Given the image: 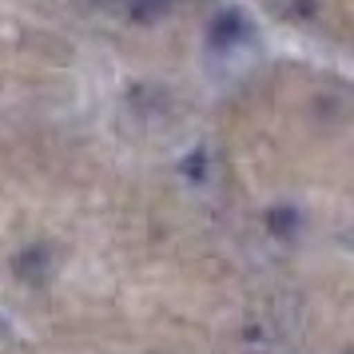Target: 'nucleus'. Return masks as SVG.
<instances>
[{"label":"nucleus","instance_id":"nucleus-1","mask_svg":"<svg viewBox=\"0 0 354 354\" xmlns=\"http://www.w3.org/2000/svg\"><path fill=\"white\" fill-rule=\"evenodd\" d=\"M12 267H17V274L24 279V283H32V287H36V283H48V279H52L56 259H52V251L44 247V243H32V247H24V251L17 255Z\"/></svg>","mask_w":354,"mask_h":354},{"label":"nucleus","instance_id":"nucleus-2","mask_svg":"<svg viewBox=\"0 0 354 354\" xmlns=\"http://www.w3.org/2000/svg\"><path fill=\"white\" fill-rule=\"evenodd\" d=\"M251 36V24H247V17H243L239 8H227V12H219V17L211 20V48H235L239 40H247Z\"/></svg>","mask_w":354,"mask_h":354},{"label":"nucleus","instance_id":"nucleus-3","mask_svg":"<svg viewBox=\"0 0 354 354\" xmlns=\"http://www.w3.org/2000/svg\"><path fill=\"white\" fill-rule=\"evenodd\" d=\"M267 227H271L274 235H290V231L299 227V211L295 207H271L267 211Z\"/></svg>","mask_w":354,"mask_h":354},{"label":"nucleus","instance_id":"nucleus-4","mask_svg":"<svg viewBox=\"0 0 354 354\" xmlns=\"http://www.w3.org/2000/svg\"><path fill=\"white\" fill-rule=\"evenodd\" d=\"M167 8V0H128V17L140 20V24H147V20H156Z\"/></svg>","mask_w":354,"mask_h":354},{"label":"nucleus","instance_id":"nucleus-5","mask_svg":"<svg viewBox=\"0 0 354 354\" xmlns=\"http://www.w3.org/2000/svg\"><path fill=\"white\" fill-rule=\"evenodd\" d=\"M203 167H207V160H203V151H192V160H183V176L203 179Z\"/></svg>","mask_w":354,"mask_h":354},{"label":"nucleus","instance_id":"nucleus-6","mask_svg":"<svg viewBox=\"0 0 354 354\" xmlns=\"http://www.w3.org/2000/svg\"><path fill=\"white\" fill-rule=\"evenodd\" d=\"M290 12H299V17H310V12H315V0H290Z\"/></svg>","mask_w":354,"mask_h":354}]
</instances>
